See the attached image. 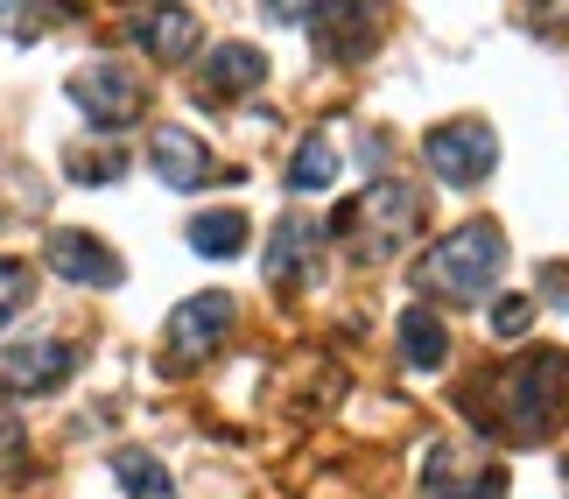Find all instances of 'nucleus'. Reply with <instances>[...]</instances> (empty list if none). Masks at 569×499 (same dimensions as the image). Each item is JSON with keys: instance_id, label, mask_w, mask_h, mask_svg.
I'll return each mask as SVG.
<instances>
[{"instance_id": "obj_1", "label": "nucleus", "mask_w": 569, "mask_h": 499, "mask_svg": "<svg viewBox=\"0 0 569 499\" xmlns=\"http://www.w3.org/2000/svg\"><path fill=\"white\" fill-rule=\"evenodd\" d=\"M478 429H492L499 443H549L569 422V352H528L499 366L471 387Z\"/></svg>"}, {"instance_id": "obj_2", "label": "nucleus", "mask_w": 569, "mask_h": 499, "mask_svg": "<svg viewBox=\"0 0 569 499\" xmlns=\"http://www.w3.org/2000/svg\"><path fill=\"white\" fill-rule=\"evenodd\" d=\"M499 268H507V240H499V226L471 219V226H457L422 268H415V281H422L429 296H443V302H486Z\"/></svg>"}, {"instance_id": "obj_3", "label": "nucleus", "mask_w": 569, "mask_h": 499, "mask_svg": "<svg viewBox=\"0 0 569 499\" xmlns=\"http://www.w3.org/2000/svg\"><path fill=\"white\" fill-rule=\"evenodd\" d=\"M422 219H429V204H422V190H408V183H366L352 204H338V219H331V232L338 240H359V253H373V260H387L393 247H408L415 232H422Z\"/></svg>"}, {"instance_id": "obj_4", "label": "nucleus", "mask_w": 569, "mask_h": 499, "mask_svg": "<svg viewBox=\"0 0 569 499\" xmlns=\"http://www.w3.org/2000/svg\"><path fill=\"white\" fill-rule=\"evenodd\" d=\"M492 162H499V141H492L486 120H450V127H436V134H429V169H436L450 190L486 183Z\"/></svg>"}, {"instance_id": "obj_5", "label": "nucleus", "mask_w": 569, "mask_h": 499, "mask_svg": "<svg viewBox=\"0 0 569 499\" xmlns=\"http://www.w3.org/2000/svg\"><path fill=\"white\" fill-rule=\"evenodd\" d=\"M71 99H78L99 127H127V120L148 106V84L127 71V63H84V71L71 78Z\"/></svg>"}, {"instance_id": "obj_6", "label": "nucleus", "mask_w": 569, "mask_h": 499, "mask_svg": "<svg viewBox=\"0 0 569 499\" xmlns=\"http://www.w3.org/2000/svg\"><path fill=\"white\" fill-rule=\"evenodd\" d=\"M226 331H232V296L226 289L177 302V317H169V366H197L204 352H218Z\"/></svg>"}, {"instance_id": "obj_7", "label": "nucleus", "mask_w": 569, "mask_h": 499, "mask_svg": "<svg viewBox=\"0 0 569 499\" xmlns=\"http://www.w3.org/2000/svg\"><path fill=\"white\" fill-rule=\"evenodd\" d=\"M317 57H331V63H352L373 50V0H317Z\"/></svg>"}, {"instance_id": "obj_8", "label": "nucleus", "mask_w": 569, "mask_h": 499, "mask_svg": "<svg viewBox=\"0 0 569 499\" xmlns=\"http://www.w3.org/2000/svg\"><path fill=\"white\" fill-rule=\"evenodd\" d=\"M71 373H78V352L63 338H29L0 359V380H8L14 395H50V387H63Z\"/></svg>"}, {"instance_id": "obj_9", "label": "nucleus", "mask_w": 569, "mask_h": 499, "mask_svg": "<svg viewBox=\"0 0 569 499\" xmlns=\"http://www.w3.org/2000/svg\"><path fill=\"white\" fill-rule=\"evenodd\" d=\"M50 268L63 275V281H78V289H120V253L106 247V240H92V232H50Z\"/></svg>"}, {"instance_id": "obj_10", "label": "nucleus", "mask_w": 569, "mask_h": 499, "mask_svg": "<svg viewBox=\"0 0 569 499\" xmlns=\"http://www.w3.org/2000/svg\"><path fill=\"white\" fill-rule=\"evenodd\" d=\"M260 78H268V57H260L253 42H226V50H211L204 71H197V99H204V106H232V99H247Z\"/></svg>"}, {"instance_id": "obj_11", "label": "nucleus", "mask_w": 569, "mask_h": 499, "mask_svg": "<svg viewBox=\"0 0 569 499\" xmlns=\"http://www.w3.org/2000/svg\"><path fill=\"white\" fill-rule=\"evenodd\" d=\"M422 499H507V471L499 465H457V450H429Z\"/></svg>"}, {"instance_id": "obj_12", "label": "nucleus", "mask_w": 569, "mask_h": 499, "mask_svg": "<svg viewBox=\"0 0 569 499\" xmlns=\"http://www.w3.org/2000/svg\"><path fill=\"white\" fill-rule=\"evenodd\" d=\"M127 36H134L156 63H177V57L197 50V14H183V8H148V14L127 21Z\"/></svg>"}, {"instance_id": "obj_13", "label": "nucleus", "mask_w": 569, "mask_h": 499, "mask_svg": "<svg viewBox=\"0 0 569 499\" xmlns=\"http://www.w3.org/2000/svg\"><path fill=\"white\" fill-rule=\"evenodd\" d=\"M148 162H156V177H162L169 190H197V183L211 177V156L183 134V127H162V134H148Z\"/></svg>"}, {"instance_id": "obj_14", "label": "nucleus", "mask_w": 569, "mask_h": 499, "mask_svg": "<svg viewBox=\"0 0 569 499\" xmlns=\"http://www.w3.org/2000/svg\"><path fill=\"white\" fill-rule=\"evenodd\" d=\"M317 247H323L317 219H302V211H289V219L274 226V247H268V281H296V275L317 260Z\"/></svg>"}, {"instance_id": "obj_15", "label": "nucleus", "mask_w": 569, "mask_h": 499, "mask_svg": "<svg viewBox=\"0 0 569 499\" xmlns=\"http://www.w3.org/2000/svg\"><path fill=\"white\" fill-rule=\"evenodd\" d=\"M401 359L422 366V373H436L450 359V331H443V317H429V302H408L401 310Z\"/></svg>"}, {"instance_id": "obj_16", "label": "nucleus", "mask_w": 569, "mask_h": 499, "mask_svg": "<svg viewBox=\"0 0 569 499\" xmlns=\"http://www.w3.org/2000/svg\"><path fill=\"white\" fill-rule=\"evenodd\" d=\"M331 177H338V148L323 134H310L296 148V162H289V190L296 198H317V190H331Z\"/></svg>"}, {"instance_id": "obj_17", "label": "nucleus", "mask_w": 569, "mask_h": 499, "mask_svg": "<svg viewBox=\"0 0 569 499\" xmlns=\"http://www.w3.org/2000/svg\"><path fill=\"white\" fill-rule=\"evenodd\" d=\"M190 247L211 253V260H232L247 247V211H204V219L190 226Z\"/></svg>"}, {"instance_id": "obj_18", "label": "nucleus", "mask_w": 569, "mask_h": 499, "mask_svg": "<svg viewBox=\"0 0 569 499\" xmlns=\"http://www.w3.org/2000/svg\"><path fill=\"white\" fill-rule=\"evenodd\" d=\"M113 471H120V492H127V499H177L169 471H162L156 458H148V450H120Z\"/></svg>"}, {"instance_id": "obj_19", "label": "nucleus", "mask_w": 569, "mask_h": 499, "mask_svg": "<svg viewBox=\"0 0 569 499\" xmlns=\"http://www.w3.org/2000/svg\"><path fill=\"white\" fill-rule=\"evenodd\" d=\"M63 169H71L78 183H113V177H127V156L120 148H71Z\"/></svg>"}, {"instance_id": "obj_20", "label": "nucleus", "mask_w": 569, "mask_h": 499, "mask_svg": "<svg viewBox=\"0 0 569 499\" xmlns=\"http://www.w3.org/2000/svg\"><path fill=\"white\" fill-rule=\"evenodd\" d=\"M0 21H8V36H42L50 29V8H42V0H0Z\"/></svg>"}, {"instance_id": "obj_21", "label": "nucleus", "mask_w": 569, "mask_h": 499, "mask_svg": "<svg viewBox=\"0 0 569 499\" xmlns=\"http://www.w3.org/2000/svg\"><path fill=\"white\" fill-rule=\"evenodd\" d=\"M21 302H29V268H21V260H0V323H8Z\"/></svg>"}, {"instance_id": "obj_22", "label": "nucleus", "mask_w": 569, "mask_h": 499, "mask_svg": "<svg viewBox=\"0 0 569 499\" xmlns=\"http://www.w3.org/2000/svg\"><path fill=\"white\" fill-rule=\"evenodd\" d=\"M528 323H535V302L528 296H499V310H492V331L499 338H520Z\"/></svg>"}, {"instance_id": "obj_23", "label": "nucleus", "mask_w": 569, "mask_h": 499, "mask_svg": "<svg viewBox=\"0 0 569 499\" xmlns=\"http://www.w3.org/2000/svg\"><path fill=\"white\" fill-rule=\"evenodd\" d=\"M14 465H21V416L0 408V471H14Z\"/></svg>"}, {"instance_id": "obj_24", "label": "nucleus", "mask_w": 569, "mask_h": 499, "mask_svg": "<svg viewBox=\"0 0 569 499\" xmlns=\"http://www.w3.org/2000/svg\"><path fill=\"white\" fill-rule=\"evenodd\" d=\"M541 296H556L569 310V260H549V268H541Z\"/></svg>"}, {"instance_id": "obj_25", "label": "nucleus", "mask_w": 569, "mask_h": 499, "mask_svg": "<svg viewBox=\"0 0 569 499\" xmlns=\"http://www.w3.org/2000/svg\"><path fill=\"white\" fill-rule=\"evenodd\" d=\"M260 8H268V14H281V21H302V14L317 8V0H260Z\"/></svg>"}, {"instance_id": "obj_26", "label": "nucleus", "mask_w": 569, "mask_h": 499, "mask_svg": "<svg viewBox=\"0 0 569 499\" xmlns=\"http://www.w3.org/2000/svg\"><path fill=\"white\" fill-rule=\"evenodd\" d=\"M562 479H569V465H562Z\"/></svg>"}]
</instances>
